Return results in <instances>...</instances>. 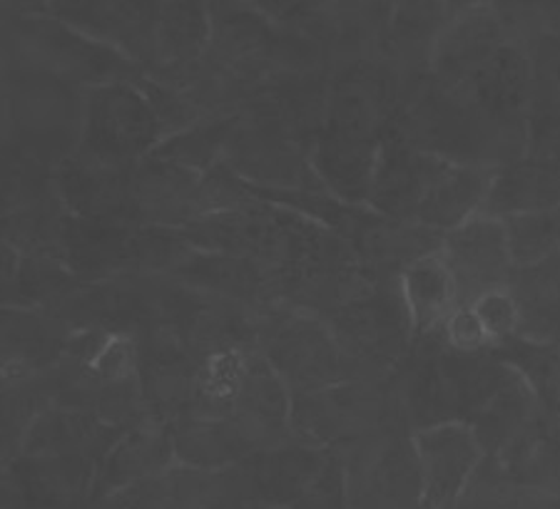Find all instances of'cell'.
<instances>
[{"label": "cell", "instance_id": "obj_13", "mask_svg": "<svg viewBox=\"0 0 560 509\" xmlns=\"http://www.w3.org/2000/svg\"><path fill=\"white\" fill-rule=\"evenodd\" d=\"M200 360L179 335L152 331L138 339V380L152 421L173 425L189 415Z\"/></svg>", "mask_w": 560, "mask_h": 509}, {"label": "cell", "instance_id": "obj_3", "mask_svg": "<svg viewBox=\"0 0 560 509\" xmlns=\"http://www.w3.org/2000/svg\"><path fill=\"white\" fill-rule=\"evenodd\" d=\"M327 325L345 358L347 383H386L417 343L401 279L396 276H386L372 296L331 316Z\"/></svg>", "mask_w": 560, "mask_h": 509}, {"label": "cell", "instance_id": "obj_36", "mask_svg": "<svg viewBox=\"0 0 560 509\" xmlns=\"http://www.w3.org/2000/svg\"><path fill=\"white\" fill-rule=\"evenodd\" d=\"M212 38L210 3L175 0L162 3L155 43V66L150 70H183L202 60Z\"/></svg>", "mask_w": 560, "mask_h": 509}, {"label": "cell", "instance_id": "obj_12", "mask_svg": "<svg viewBox=\"0 0 560 509\" xmlns=\"http://www.w3.org/2000/svg\"><path fill=\"white\" fill-rule=\"evenodd\" d=\"M441 259L456 281L458 306H471L489 291L505 288L516 271L503 222L483 214L444 236Z\"/></svg>", "mask_w": 560, "mask_h": 509}, {"label": "cell", "instance_id": "obj_37", "mask_svg": "<svg viewBox=\"0 0 560 509\" xmlns=\"http://www.w3.org/2000/svg\"><path fill=\"white\" fill-rule=\"evenodd\" d=\"M399 279L417 339L439 331L446 318L458 308L456 281L451 276L446 261L441 259V253L411 263Z\"/></svg>", "mask_w": 560, "mask_h": 509}, {"label": "cell", "instance_id": "obj_28", "mask_svg": "<svg viewBox=\"0 0 560 509\" xmlns=\"http://www.w3.org/2000/svg\"><path fill=\"white\" fill-rule=\"evenodd\" d=\"M523 50L530 60L528 154L560 159V35L540 31Z\"/></svg>", "mask_w": 560, "mask_h": 509}, {"label": "cell", "instance_id": "obj_20", "mask_svg": "<svg viewBox=\"0 0 560 509\" xmlns=\"http://www.w3.org/2000/svg\"><path fill=\"white\" fill-rule=\"evenodd\" d=\"M167 276L187 288L224 298V301L252 308H269L279 304L277 276L272 271L252 259L232 257V253L195 249Z\"/></svg>", "mask_w": 560, "mask_h": 509}, {"label": "cell", "instance_id": "obj_1", "mask_svg": "<svg viewBox=\"0 0 560 509\" xmlns=\"http://www.w3.org/2000/svg\"><path fill=\"white\" fill-rule=\"evenodd\" d=\"M5 66L48 72L75 87L135 83L142 68L110 45L90 38L45 11L8 13L3 25Z\"/></svg>", "mask_w": 560, "mask_h": 509}, {"label": "cell", "instance_id": "obj_33", "mask_svg": "<svg viewBox=\"0 0 560 509\" xmlns=\"http://www.w3.org/2000/svg\"><path fill=\"white\" fill-rule=\"evenodd\" d=\"M493 171L495 169L464 167L448 162L423 197L417 222L446 236L476 220L478 214H483Z\"/></svg>", "mask_w": 560, "mask_h": 509}, {"label": "cell", "instance_id": "obj_32", "mask_svg": "<svg viewBox=\"0 0 560 509\" xmlns=\"http://www.w3.org/2000/svg\"><path fill=\"white\" fill-rule=\"evenodd\" d=\"M173 427V445L179 467L197 472H222L240 467L252 454H257L242 427L224 417V421H210V417H179Z\"/></svg>", "mask_w": 560, "mask_h": 509}, {"label": "cell", "instance_id": "obj_17", "mask_svg": "<svg viewBox=\"0 0 560 509\" xmlns=\"http://www.w3.org/2000/svg\"><path fill=\"white\" fill-rule=\"evenodd\" d=\"M265 311L267 308H252L192 291L177 335L197 360L222 353H259Z\"/></svg>", "mask_w": 560, "mask_h": 509}, {"label": "cell", "instance_id": "obj_39", "mask_svg": "<svg viewBox=\"0 0 560 509\" xmlns=\"http://www.w3.org/2000/svg\"><path fill=\"white\" fill-rule=\"evenodd\" d=\"M68 214L60 199L3 214V244L23 257L66 263L62 261V232H66Z\"/></svg>", "mask_w": 560, "mask_h": 509}, {"label": "cell", "instance_id": "obj_5", "mask_svg": "<svg viewBox=\"0 0 560 509\" xmlns=\"http://www.w3.org/2000/svg\"><path fill=\"white\" fill-rule=\"evenodd\" d=\"M259 356L282 378L292 398L347 383L345 358L327 321L275 304L261 316Z\"/></svg>", "mask_w": 560, "mask_h": 509}, {"label": "cell", "instance_id": "obj_35", "mask_svg": "<svg viewBox=\"0 0 560 509\" xmlns=\"http://www.w3.org/2000/svg\"><path fill=\"white\" fill-rule=\"evenodd\" d=\"M509 291L521 311V339L560 343V253L513 271Z\"/></svg>", "mask_w": 560, "mask_h": 509}, {"label": "cell", "instance_id": "obj_43", "mask_svg": "<svg viewBox=\"0 0 560 509\" xmlns=\"http://www.w3.org/2000/svg\"><path fill=\"white\" fill-rule=\"evenodd\" d=\"M471 308L478 316V321H481V325L486 329V333H489L491 345H499V343L516 339L518 335L521 311H518V304L509 291V286L489 291V294L476 298Z\"/></svg>", "mask_w": 560, "mask_h": 509}, {"label": "cell", "instance_id": "obj_25", "mask_svg": "<svg viewBox=\"0 0 560 509\" xmlns=\"http://www.w3.org/2000/svg\"><path fill=\"white\" fill-rule=\"evenodd\" d=\"M289 417H292V393L275 368L259 353H252L245 370V383H242L230 421L237 423L247 438L255 442L257 452H261L292 440Z\"/></svg>", "mask_w": 560, "mask_h": 509}, {"label": "cell", "instance_id": "obj_45", "mask_svg": "<svg viewBox=\"0 0 560 509\" xmlns=\"http://www.w3.org/2000/svg\"><path fill=\"white\" fill-rule=\"evenodd\" d=\"M439 331L444 335V343L451 351L466 353V356H476V353H486L493 348L489 333H486L471 306H458Z\"/></svg>", "mask_w": 560, "mask_h": 509}, {"label": "cell", "instance_id": "obj_7", "mask_svg": "<svg viewBox=\"0 0 560 509\" xmlns=\"http://www.w3.org/2000/svg\"><path fill=\"white\" fill-rule=\"evenodd\" d=\"M339 454L351 509H423V475L411 433L388 430Z\"/></svg>", "mask_w": 560, "mask_h": 509}, {"label": "cell", "instance_id": "obj_29", "mask_svg": "<svg viewBox=\"0 0 560 509\" xmlns=\"http://www.w3.org/2000/svg\"><path fill=\"white\" fill-rule=\"evenodd\" d=\"M560 209V159L521 157L493 171L483 216L505 222L511 216Z\"/></svg>", "mask_w": 560, "mask_h": 509}, {"label": "cell", "instance_id": "obj_8", "mask_svg": "<svg viewBox=\"0 0 560 509\" xmlns=\"http://www.w3.org/2000/svg\"><path fill=\"white\" fill-rule=\"evenodd\" d=\"M314 142L255 115H237L224 165L249 185L327 192L312 167Z\"/></svg>", "mask_w": 560, "mask_h": 509}, {"label": "cell", "instance_id": "obj_38", "mask_svg": "<svg viewBox=\"0 0 560 509\" xmlns=\"http://www.w3.org/2000/svg\"><path fill=\"white\" fill-rule=\"evenodd\" d=\"M491 356L505 363L526 380L540 411L558 417L560 411V343L509 339L493 345Z\"/></svg>", "mask_w": 560, "mask_h": 509}, {"label": "cell", "instance_id": "obj_31", "mask_svg": "<svg viewBox=\"0 0 560 509\" xmlns=\"http://www.w3.org/2000/svg\"><path fill=\"white\" fill-rule=\"evenodd\" d=\"M505 475L521 493L560 495V421L538 411L499 454Z\"/></svg>", "mask_w": 560, "mask_h": 509}, {"label": "cell", "instance_id": "obj_23", "mask_svg": "<svg viewBox=\"0 0 560 509\" xmlns=\"http://www.w3.org/2000/svg\"><path fill=\"white\" fill-rule=\"evenodd\" d=\"M382 140L324 127L312 152V167L324 189L349 206H369Z\"/></svg>", "mask_w": 560, "mask_h": 509}, {"label": "cell", "instance_id": "obj_24", "mask_svg": "<svg viewBox=\"0 0 560 509\" xmlns=\"http://www.w3.org/2000/svg\"><path fill=\"white\" fill-rule=\"evenodd\" d=\"M70 331L56 318L31 308L3 306L0 313V348L3 380L38 376L58 366L68 351Z\"/></svg>", "mask_w": 560, "mask_h": 509}, {"label": "cell", "instance_id": "obj_11", "mask_svg": "<svg viewBox=\"0 0 560 509\" xmlns=\"http://www.w3.org/2000/svg\"><path fill=\"white\" fill-rule=\"evenodd\" d=\"M45 13L60 17L90 38L110 45L142 70L155 66V43L162 3H125V0H75L48 3Z\"/></svg>", "mask_w": 560, "mask_h": 509}, {"label": "cell", "instance_id": "obj_30", "mask_svg": "<svg viewBox=\"0 0 560 509\" xmlns=\"http://www.w3.org/2000/svg\"><path fill=\"white\" fill-rule=\"evenodd\" d=\"M122 433V427L103 423L95 413L50 405L28 427L21 454H83L103 462Z\"/></svg>", "mask_w": 560, "mask_h": 509}, {"label": "cell", "instance_id": "obj_4", "mask_svg": "<svg viewBox=\"0 0 560 509\" xmlns=\"http://www.w3.org/2000/svg\"><path fill=\"white\" fill-rule=\"evenodd\" d=\"M388 430L411 433L388 383H339L292 398L289 433L312 448L345 452L351 445ZM413 435V433H411Z\"/></svg>", "mask_w": 560, "mask_h": 509}, {"label": "cell", "instance_id": "obj_47", "mask_svg": "<svg viewBox=\"0 0 560 509\" xmlns=\"http://www.w3.org/2000/svg\"><path fill=\"white\" fill-rule=\"evenodd\" d=\"M544 13H546L548 31L560 35V3H544Z\"/></svg>", "mask_w": 560, "mask_h": 509}, {"label": "cell", "instance_id": "obj_10", "mask_svg": "<svg viewBox=\"0 0 560 509\" xmlns=\"http://www.w3.org/2000/svg\"><path fill=\"white\" fill-rule=\"evenodd\" d=\"M394 3H310L300 31L319 45L327 70L351 62L382 60L384 33L392 21Z\"/></svg>", "mask_w": 560, "mask_h": 509}, {"label": "cell", "instance_id": "obj_15", "mask_svg": "<svg viewBox=\"0 0 560 509\" xmlns=\"http://www.w3.org/2000/svg\"><path fill=\"white\" fill-rule=\"evenodd\" d=\"M413 442L423 475V509L454 507L486 458L474 430L466 423H444L413 433Z\"/></svg>", "mask_w": 560, "mask_h": 509}, {"label": "cell", "instance_id": "obj_41", "mask_svg": "<svg viewBox=\"0 0 560 509\" xmlns=\"http://www.w3.org/2000/svg\"><path fill=\"white\" fill-rule=\"evenodd\" d=\"M234 125H237V117L202 120L189 127V130L167 138L150 157L173 162V165L192 169L197 175H207L224 159Z\"/></svg>", "mask_w": 560, "mask_h": 509}, {"label": "cell", "instance_id": "obj_18", "mask_svg": "<svg viewBox=\"0 0 560 509\" xmlns=\"http://www.w3.org/2000/svg\"><path fill=\"white\" fill-rule=\"evenodd\" d=\"M135 167L110 165L75 150L56 169L62 206L80 220L132 222L130 179ZM135 224V222H132Z\"/></svg>", "mask_w": 560, "mask_h": 509}, {"label": "cell", "instance_id": "obj_2", "mask_svg": "<svg viewBox=\"0 0 560 509\" xmlns=\"http://www.w3.org/2000/svg\"><path fill=\"white\" fill-rule=\"evenodd\" d=\"M3 70V142L21 144L60 167L78 150L85 90L48 72L18 66Z\"/></svg>", "mask_w": 560, "mask_h": 509}, {"label": "cell", "instance_id": "obj_14", "mask_svg": "<svg viewBox=\"0 0 560 509\" xmlns=\"http://www.w3.org/2000/svg\"><path fill=\"white\" fill-rule=\"evenodd\" d=\"M202 177L173 162L148 157L130 179V214L140 226L185 229L202 216Z\"/></svg>", "mask_w": 560, "mask_h": 509}, {"label": "cell", "instance_id": "obj_26", "mask_svg": "<svg viewBox=\"0 0 560 509\" xmlns=\"http://www.w3.org/2000/svg\"><path fill=\"white\" fill-rule=\"evenodd\" d=\"M331 450L312 448V445L287 440L277 448L261 450L242 462L249 487L259 502L277 509H289L312 487L319 472L327 465Z\"/></svg>", "mask_w": 560, "mask_h": 509}, {"label": "cell", "instance_id": "obj_44", "mask_svg": "<svg viewBox=\"0 0 560 509\" xmlns=\"http://www.w3.org/2000/svg\"><path fill=\"white\" fill-rule=\"evenodd\" d=\"M289 509H351L349 505V482L345 458L339 452L329 454L327 465L319 472V477L312 482V487L300 497V502Z\"/></svg>", "mask_w": 560, "mask_h": 509}, {"label": "cell", "instance_id": "obj_9", "mask_svg": "<svg viewBox=\"0 0 560 509\" xmlns=\"http://www.w3.org/2000/svg\"><path fill=\"white\" fill-rule=\"evenodd\" d=\"M401 95L404 80L384 60L351 62L331 72L324 127L382 140L399 113Z\"/></svg>", "mask_w": 560, "mask_h": 509}, {"label": "cell", "instance_id": "obj_27", "mask_svg": "<svg viewBox=\"0 0 560 509\" xmlns=\"http://www.w3.org/2000/svg\"><path fill=\"white\" fill-rule=\"evenodd\" d=\"M359 261L378 276L399 279L411 263H417L444 249V234L419 222L388 220L372 209L369 220L351 236Z\"/></svg>", "mask_w": 560, "mask_h": 509}, {"label": "cell", "instance_id": "obj_6", "mask_svg": "<svg viewBox=\"0 0 560 509\" xmlns=\"http://www.w3.org/2000/svg\"><path fill=\"white\" fill-rule=\"evenodd\" d=\"M165 142V130L148 95L135 83L85 90L78 150L110 165L135 167Z\"/></svg>", "mask_w": 560, "mask_h": 509}, {"label": "cell", "instance_id": "obj_42", "mask_svg": "<svg viewBox=\"0 0 560 509\" xmlns=\"http://www.w3.org/2000/svg\"><path fill=\"white\" fill-rule=\"evenodd\" d=\"M513 267L526 269L560 253V209L511 216L503 222Z\"/></svg>", "mask_w": 560, "mask_h": 509}, {"label": "cell", "instance_id": "obj_48", "mask_svg": "<svg viewBox=\"0 0 560 509\" xmlns=\"http://www.w3.org/2000/svg\"><path fill=\"white\" fill-rule=\"evenodd\" d=\"M558 421H560V411H558Z\"/></svg>", "mask_w": 560, "mask_h": 509}, {"label": "cell", "instance_id": "obj_34", "mask_svg": "<svg viewBox=\"0 0 560 509\" xmlns=\"http://www.w3.org/2000/svg\"><path fill=\"white\" fill-rule=\"evenodd\" d=\"M538 411L540 405L526 380L505 366L501 383L466 425L474 430L486 458H499Z\"/></svg>", "mask_w": 560, "mask_h": 509}, {"label": "cell", "instance_id": "obj_46", "mask_svg": "<svg viewBox=\"0 0 560 509\" xmlns=\"http://www.w3.org/2000/svg\"><path fill=\"white\" fill-rule=\"evenodd\" d=\"M511 509H560V495H538V493H518Z\"/></svg>", "mask_w": 560, "mask_h": 509}, {"label": "cell", "instance_id": "obj_22", "mask_svg": "<svg viewBox=\"0 0 560 509\" xmlns=\"http://www.w3.org/2000/svg\"><path fill=\"white\" fill-rule=\"evenodd\" d=\"M458 3H394L392 21L384 33L382 60L406 83L427 78L433 50Z\"/></svg>", "mask_w": 560, "mask_h": 509}, {"label": "cell", "instance_id": "obj_40", "mask_svg": "<svg viewBox=\"0 0 560 509\" xmlns=\"http://www.w3.org/2000/svg\"><path fill=\"white\" fill-rule=\"evenodd\" d=\"M249 356L252 353H222V356L200 360L189 415L210 417V421L230 417L245 383Z\"/></svg>", "mask_w": 560, "mask_h": 509}, {"label": "cell", "instance_id": "obj_21", "mask_svg": "<svg viewBox=\"0 0 560 509\" xmlns=\"http://www.w3.org/2000/svg\"><path fill=\"white\" fill-rule=\"evenodd\" d=\"M175 467L173 427L144 417V421L130 425L103 458L90 505L117 493V489L135 485V482L160 477Z\"/></svg>", "mask_w": 560, "mask_h": 509}, {"label": "cell", "instance_id": "obj_19", "mask_svg": "<svg viewBox=\"0 0 560 509\" xmlns=\"http://www.w3.org/2000/svg\"><path fill=\"white\" fill-rule=\"evenodd\" d=\"M509 45L495 3H458L444 33L439 35L431 60V78L456 83L491 62Z\"/></svg>", "mask_w": 560, "mask_h": 509}, {"label": "cell", "instance_id": "obj_16", "mask_svg": "<svg viewBox=\"0 0 560 509\" xmlns=\"http://www.w3.org/2000/svg\"><path fill=\"white\" fill-rule=\"evenodd\" d=\"M446 165V159L411 147L388 127L382 140V150H378L369 209L388 216V220L417 222L423 197H427L433 179Z\"/></svg>", "mask_w": 560, "mask_h": 509}, {"label": "cell", "instance_id": "obj_49", "mask_svg": "<svg viewBox=\"0 0 560 509\" xmlns=\"http://www.w3.org/2000/svg\"><path fill=\"white\" fill-rule=\"evenodd\" d=\"M448 509H454V507H448Z\"/></svg>", "mask_w": 560, "mask_h": 509}]
</instances>
